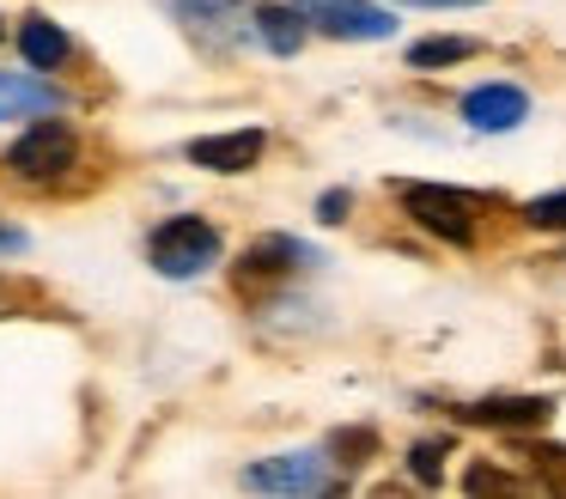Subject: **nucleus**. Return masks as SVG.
<instances>
[{"label":"nucleus","instance_id":"1","mask_svg":"<svg viewBox=\"0 0 566 499\" xmlns=\"http://www.w3.org/2000/svg\"><path fill=\"white\" fill-rule=\"evenodd\" d=\"M147 262L159 268L165 280H196V274H208V268L220 262V231H213L208 219H196V214H177V219H165V226L153 231Z\"/></svg>","mask_w":566,"mask_h":499},{"label":"nucleus","instance_id":"2","mask_svg":"<svg viewBox=\"0 0 566 499\" xmlns=\"http://www.w3.org/2000/svg\"><path fill=\"white\" fill-rule=\"evenodd\" d=\"M396 195H402V214L420 231H432V238H444V243L475 238V195L451 189V183H402Z\"/></svg>","mask_w":566,"mask_h":499},{"label":"nucleus","instance_id":"3","mask_svg":"<svg viewBox=\"0 0 566 499\" xmlns=\"http://www.w3.org/2000/svg\"><path fill=\"white\" fill-rule=\"evenodd\" d=\"M74 153H80L74 128H67V122H55V116H38L13 146H7V170H13V177H25V183H55V177H67Z\"/></svg>","mask_w":566,"mask_h":499},{"label":"nucleus","instance_id":"4","mask_svg":"<svg viewBox=\"0 0 566 499\" xmlns=\"http://www.w3.org/2000/svg\"><path fill=\"white\" fill-rule=\"evenodd\" d=\"M244 487L250 493H335V475L317 450H286V457H262L244 469Z\"/></svg>","mask_w":566,"mask_h":499},{"label":"nucleus","instance_id":"5","mask_svg":"<svg viewBox=\"0 0 566 499\" xmlns=\"http://www.w3.org/2000/svg\"><path fill=\"white\" fill-rule=\"evenodd\" d=\"M311 19V31L323 37H342V43H384L396 31V19L371 0H298Z\"/></svg>","mask_w":566,"mask_h":499},{"label":"nucleus","instance_id":"6","mask_svg":"<svg viewBox=\"0 0 566 499\" xmlns=\"http://www.w3.org/2000/svg\"><path fill=\"white\" fill-rule=\"evenodd\" d=\"M524 116H530V97H524V85H505V80H493V85H475V92L463 97V122H469L475 134H512Z\"/></svg>","mask_w":566,"mask_h":499},{"label":"nucleus","instance_id":"7","mask_svg":"<svg viewBox=\"0 0 566 499\" xmlns=\"http://www.w3.org/2000/svg\"><path fill=\"white\" fill-rule=\"evenodd\" d=\"M262 146H269V134L262 128H232V134H201V141H189V165L201 170H220V177H232V170H250L262 158Z\"/></svg>","mask_w":566,"mask_h":499},{"label":"nucleus","instance_id":"8","mask_svg":"<svg viewBox=\"0 0 566 499\" xmlns=\"http://www.w3.org/2000/svg\"><path fill=\"white\" fill-rule=\"evenodd\" d=\"M67 92L50 80H31V73H0V122H19V116H62Z\"/></svg>","mask_w":566,"mask_h":499},{"label":"nucleus","instance_id":"9","mask_svg":"<svg viewBox=\"0 0 566 499\" xmlns=\"http://www.w3.org/2000/svg\"><path fill=\"white\" fill-rule=\"evenodd\" d=\"M463 414L481 426H542L554 414V402L548 396H481V402H469Z\"/></svg>","mask_w":566,"mask_h":499},{"label":"nucleus","instance_id":"10","mask_svg":"<svg viewBox=\"0 0 566 499\" xmlns=\"http://www.w3.org/2000/svg\"><path fill=\"white\" fill-rule=\"evenodd\" d=\"M256 37L274 49V55H298L305 49V31H311V19H305V7H256Z\"/></svg>","mask_w":566,"mask_h":499},{"label":"nucleus","instance_id":"11","mask_svg":"<svg viewBox=\"0 0 566 499\" xmlns=\"http://www.w3.org/2000/svg\"><path fill=\"white\" fill-rule=\"evenodd\" d=\"M19 49H25V61L31 67H62L67 61V31L55 19H25V31H19Z\"/></svg>","mask_w":566,"mask_h":499},{"label":"nucleus","instance_id":"12","mask_svg":"<svg viewBox=\"0 0 566 499\" xmlns=\"http://www.w3.org/2000/svg\"><path fill=\"white\" fill-rule=\"evenodd\" d=\"M305 262H317V256L298 238H262L256 250L244 256V274H286V268H305Z\"/></svg>","mask_w":566,"mask_h":499},{"label":"nucleus","instance_id":"13","mask_svg":"<svg viewBox=\"0 0 566 499\" xmlns=\"http://www.w3.org/2000/svg\"><path fill=\"white\" fill-rule=\"evenodd\" d=\"M475 37H420L415 49H408V67L415 73H439V67H451V61H469L475 55Z\"/></svg>","mask_w":566,"mask_h":499},{"label":"nucleus","instance_id":"14","mask_svg":"<svg viewBox=\"0 0 566 499\" xmlns=\"http://www.w3.org/2000/svg\"><path fill=\"white\" fill-rule=\"evenodd\" d=\"M530 469H536V481L548 487V493H566V450L560 445H524Z\"/></svg>","mask_w":566,"mask_h":499},{"label":"nucleus","instance_id":"15","mask_svg":"<svg viewBox=\"0 0 566 499\" xmlns=\"http://www.w3.org/2000/svg\"><path fill=\"white\" fill-rule=\"evenodd\" d=\"M524 219L536 231H566V189H548L536 201H524Z\"/></svg>","mask_w":566,"mask_h":499},{"label":"nucleus","instance_id":"16","mask_svg":"<svg viewBox=\"0 0 566 499\" xmlns=\"http://www.w3.org/2000/svg\"><path fill=\"white\" fill-rule=\"evenodd\" d=\"M444 438H420L415 450H408V469H415V481H427V487H439V475H444Z\"/></svg>","mask_w":566,"mask_h":499},{"label":"nucleus","instance_id":"17","mask_svg":"<svg viewBox=\"0 0 566 499\" xmlns=\"http://www.w3.org/2000/svg\"><path fill=\"white\" fill-rule=\"evenodd\" d=\"M329 445L342 450L335 462H347V469H359V462H366V450L378 445V433H371V426H347V433H335V438H329Z\"/></svg>","mask_w":566,"mask_h":499},{"label":"nucleus","instance_id":"18","mask_svg":"<svg viewBox=\"0 0 566 499\" xmlns=\"http://www.w3.org/2000/svg\"><path fill=\"white\" fill-rule=\"evenodd\" d=\"M463 487H469V493H517V481H512V475L488 469V462H475V469L463 475Z\"/></svg>","mask_w":566,"mask_h":499},{"label":"nucleus","instance_id":"19","mask_svg":"<svg viewBox=\"0 0 566 499\" xmlns=\"http://www.w3.org/2000/svg\"><path fill=\"white\" fill-rule=\"evenodd\" d=\"M317 219H323V226H342V219H347V189H329V195H323V201H317Z\"/></svg>","mask_w":566,"mask_h":499},{"label":"nucleus","instance_id":"20","mask_svg":"<svg viewBox=\"0 0 566 499\" xmlns=\"http://www.w3.org/2000/svg\"><path fill=\"white\" fill-rule=\"evenodd\" d=\"M19 243H25V238H19L13 226H0V250H19Z\"/></svg>","mask_w":566,"mask_h":499},{"label":"nucleus","instance_id":"21","mask_svg":"<svg viewBox=\"0 0 566 499\" xmlns=\"http://www.w3.org/2000/svg\"><path fill=\"white\" fill-rule=\"evenodd\" d=\"M415 7H481V0H415Z\"/></svg>","mask_w":566,"mask_h":499},{"label":"nucleus","instance_id":"22","mask_svg":"<svg viewBox=\"0 0 566 499\" xmlns=\"http://www.w3.org/2000/svg\"><path fill=\"white\" fill-rule=\"evenodd\" d=\"M0 37H7V24H0Z\"/></svg>","mask_w":566,"mask_h":499}]
</instances>
